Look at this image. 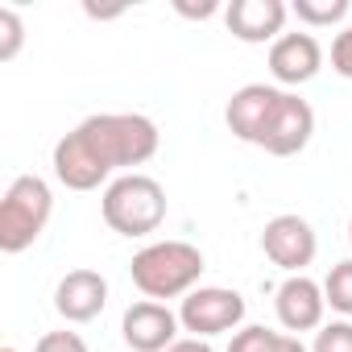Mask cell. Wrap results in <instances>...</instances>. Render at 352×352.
<instances>
[{
	"label": "cell",
	"instance_id": "cell-18",
	"mask_svg": "<svg viewBox=\"0 0 352 352\" xmlns=\"http://www.w3.org/2000/svg\"><path fill=\"white\" fill-rule=\"evenodd\" d=\"M311 352H352V319H331L315 331Z\"/></svg>",
	"mask_w": 352,
	"mask_h": 352
},
{
	"label": "cell",
	"instance_id": "cell-1",
	"mask_svg": "<svg viewBox=\"0 0 352 352\" xmlns=\"http://www.w3.org/2000/svg\"><path fill=\"white\" fill-rule=\"evenodd\" d=\"M162 145V133L141 112H100L79 120L54 145V179L67 191H96L116 170L145 166Z\"/></svg>",
	"mask_w": 352,
	"mask_h": 352
},
{
	"label": "cell",
	"instance_id": "cell-20",
	"mask_svg": "<svg viewBox=\"0 0 352 352\" xmlns=\"http://www.w3.org/2000/svg\"><path fill=\"white\" fill-rule=\"evenodd\" d=\"M331 71L340 79H352V25H344L331 38Z\"/></svg>",
	"mask_w": 352,
	"mask_h": 352
},
{
	"label": "cell",
	"instance_id": "cell-24",
	"mask_svg": "<svg viewBox=\"0 0 352 352\" xmlns=\"http://www.w3.org/2000/svg\"><path fill=\"white\" fill-rule=\"evenodd\" d=\"M0 352H17V348H0Z\"/></svg>",
	"mask_w": 352,
	"mask_h": 352
},
{
	"label": "cell",
	"instance_id": "cell-10",
	"mask_svg": "<svg viewBox=\"0 0 352 352\" xmlns=\"http://www.w3.org/2000/svg\"><path fill=\"white\" fill-rule=\"evenodd\" d=\"M323 67V46L315 34L307 30H294V34H282L274 46H270V75L282 83V87H302L319 75Z\"/></svg>",
	"mask_w": 352,
	"mask_h": 352
},
{
	"label": "cell",
	"instance_id": "cell-21",
	"mask_svg": "<svg viewBox=\"0 0 352 352\" xmlns=\"http://www.w3.org/2000/svg\"><path fill=\"white\" fill-rule=\"evenodd\" d=\"M174 9H179L183 17H195V21H208V17H216V13H220V5H216V0H208V5H187V0H179Z\"/></svg>",
	"mask_w": 352,
	"mask_h": 352
},
{
	"label": "cell",
	"instance_id": "cell-5",
	"mask_svg": "<svg viewBox=\"0 0 352 352\" xmlns=\"http://www.w3.org/2000/svg\"><path fill=\"white\" fill-rule=\"evenodd\" d=\"M245 298L228 286H195L183 302H179V323L183 331H191L195 340H212L224 331H241L245 323Z\"/></svg>",
	"mask_w": 352,
	"mask_h": 352
},
{
	"label": "cell",
	"instance_id": "cell-7",
	"mask_svg": "<svg viewBox=\"0 0 352 352\" xmlns=\"http://www.w3.org/2000/svg\"><path fill=\"white\" fill-rule=\"evenodd\" d=\"M261 253H265L278 270H286V274H307V265H311L315 253H319V236H315L311 220L286 212V216H274V220L265 224V232H261Z\"/></svg>",
	"mask_w": 352,
	"mask_h": 352
},
{
	"label": "cell",
	"instance_id": "cell-6",
	"mask_svg": "<svg viewBox=\"0 0 352 352\" xmlns=\"http://www.w3.org/2000/svg\"><path fill=\"white\" fill-rule=\"evenodd\" d=\"M311 137H315V108L298 91H282L265 120L257 149H265L274 157H290V153H302L311 145Z\"/></svg>",
	"mask_w": 352,
	"mask_h": 352
},
{
	"label": "cell",
	"instance_id": "cell-12",
	"mask_svg": "<svg viewBox=\"0 0 352 352\" xmlns=\"http://www.w3.org/2000/svg\"><path fill=\"white\" fill-rule=\"evenodd\" d=\"M108 307V278L100 270H71L54 286V311L67 323H91Z\"/></svg>",
	"mask_w": 352,
	"mask_h": 352
},
{
	"label": "cell",
	"instance_id": "cell-3",
	"mask_svg": "<svg viewBox=\"0 0 352 352\" xmlns=\"http://www.w3.org/2000/svg\"><path fill=\"white\" fill-rule=\"evenodd\" d=\"M100 212H104V224L129 241L137 236H149L166 224V187L157 179H149V174H120V179H112L104 187V199H100Z\"/></svg>",
	"mask_w": 352,
	"mask_h": 352
},
{
	"label": "cell",
	"instance_id": "cell-15",
	"mask_svg": "<svg viewBox=\"0 0 352 352\" xmlns=\"http://www.w3.org/2000/svg\"><path fill=\"white\" fill-rule=\"evenodd\" d=\"M290 13L307 30H323V25H340L348 17V0H294Z\"/></svg>",
	"mask_w": 352,
	"mask_h": 352
},
{
	"label": "cell",
	"instance_id": "cell-9",
	"mask_svg": "<svg viewBox=\"0 0 352 352\" xmlns=\"http://www.w3.org/2000/svg\"><path fill=\"white\" fill-rule=\"evenodd\" d=\"M274 311H278V323L290 331V336H302V331H319L323 327V315H327V298H323V286L307 274H286V282L278 286L274 294Z\"/></svg>",
	"mask_w": 352,
	"mask_h": 352
},
{
	"label": "cell",
	"instance_id": "cell-4",
	"mask_svg": "<svg viewBox=\"0 0 352 352\" xmlns=\"http://www.w3.org/2000/svg\"><path fill=\"white\" fill-rule=\"evenodd\" d=\"M54 212V191L42 174H17L0 199V249L5 253H25L50 224Z\"/></svg>",
	"mask_w": 352,
	"mask_h": 352
},
{
	"label": "cell",
	"instance_id": "cell-16",
	"mask_svg": "<svg viewBox=\"0 0 352 352\" xmlns=\"http://www.w3.org/2000/svg\"><path fill=\"white\" fill-rule=\"evenodd\" d=\"M323 298L331 311H340L344 319H352V257L348 261H336L323 278Z\"/></svg>",
	"mask_w": 352,
	"mask_h": 352
},
{
	"label": "cell",
	"instance_id": "cell-8",
	"mask_svg": "<svg viewBox=\"0 0 352 352\" xmlns=\"http://www.w3.org/2000/svg\"><path fill=\"white\" fill-rule=\"evenodd\" d=\"M179 311H170L166 302H153V298H141L124 311L120 319V336L133 352H166L179 336Z\"/></svg>",
	"mask_w": 352,
	"mask_h": 352
},
{
	"label": "cell",
	"instance_id": "cell-17",
	"mask_svg": "<svg viewBox=\"0 0 352 352\" xmlns=\"http://www.w3.org/2000/svg\"><path fill=\"white\" fill-rule=\"evenodd\" d=\"M25 42V21L17 17V9H0V63H13L17 50Z\"/></svg>",
	"mask_w": 352,
	"mask_h": 352
},
{
	"label": "cell",
	"instance_id": "cell-11",
	"mask_svg": "<svg viewBox=\"0 0 352 352\" xmlns=\"http://www.w3.org/2000/svg\"><path fill=\"white\" fill-rule=\"evenodd\" d=\"M290 9L282 5V0H232V5L224 9V25L236 42H278L282 38V25H286Z\"/></svg>",
	"mask_w": 352,
	"mask_h": 352
},
{
	"label": "cell",
	"instance_id": "cell-19",
	"mask_svg": "<svg viewBox=\"0 0 352 352\" xmlns=\"http://www.w3.org/2000/svg\"><path fill=\"white\" fill-rule=\"evenodd\" d=\"M34 352H87V340L79 331H46L34 344Z\"/></svg>",
	"mask_w": 352,
	"mask_h": 352
},
{
	"label": "cell",
	"instance_id": "cell-23",
	"mask_svg": "<svg viewBox=\"0 0 352 352\" xmlns=\"http://www.w3.org/2000/svg\"><path fill=\"white\" fill-rule=\"evenodd\" d=\"M348 245H352V220H348Z\"/></svg>",
	"mask_w": 352,
	"mask_h": 352
},
{
	"label": "cell",
	"instance_id": "cell-2",
	"mask_svg": "<svg viewBox=\"0 0 352 352\" xmlns=\"http://www.w3.org/2000/svg\"><path fill=\"white\" fill-rule=\"evenodd\" d=\"M204 270H208V261H204V253L191 241H153V245L137 249L133 261H129L133 286L145 298H153V302L187 298L199 286Z\"/></svg>",
	"mask_w": 352,
	"mask_h": 352
},
{
	"label": "cell",
	"instance_id": "cell-14",
	"mask_svg": "<svg viewBox=\"0 0 352 352\" xmlns=\"http://www.w3.org/2000/svg\"><path fill=\"white\" fill-rule=\"evenodd\" d=\"M228 352H311V348L298 336H290V331H270L261 323H249V327L232 331Z\"/></svg>",
	"mask_w": 352,
	"mask_h": 352
},
{
	"label": "cell",
	"instance_id": "cell-22",
	"mask_svg": "<svg viewBox=\"0 0 352 352\" xmlns=\"http://www.w3.org/2000/svg\"><path fill=\"white\" fill-rule=\"evenodd\" d=\"M166 352H216L208 340H195V336H183V340H174Z\"/></svg>",
	"mask_w": 352,
	"mask_h": 352
},
{
	"label": "cell",
	"instance_id": "cell-13",
	"mask_svg": "<svg viewBox=\"0 0 352 352\" xmlns=\"http://www.w3.org/2000/svg\"><path fill=\"white\" fill-rule=\"evenodd\" d=\"M282 87H270V83H245L241 91H232L228 108H224V120H228V133L245 145H257L261 133H265V120L278 104Z\"/></svg>",
	"mask_w": 352,
	"mask_h": 352
}]
</instances>
